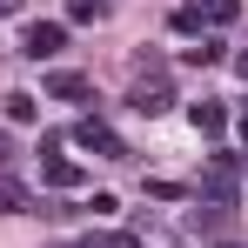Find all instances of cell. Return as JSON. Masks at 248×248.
<instances>
[{"mask_svg": "<svg viewBox=\"0 0 248 248\" xmlns=\"http://www.w3.org/2000/svg\"><path fill=\"white\" fill-rule=\"evenodd\" d=\"M235 74H242V81H248V54H235Z\"/></svg>", "mask_w": 248, "mask_h": 248, "instance_id": "obj_16", "label": "cell"}, {"mask_svg": "<svg viewBox=\"0 0 248 248\" xmlns=\"http://www.w3.org/2000/svg\"><path fill=\"white\" fill-rule=\"evenodd\" d=\"M41 181H47V188H81L87 174L61 155V141H41Z\"/></svg>", "mask_w": 248, "mask_h": 248, "instance_id": "obj_5", "label": "cell"}, {"mask_svg": "<svg viewBox=\"0 0 248 248\" xmlns=\"http://www.w3.org/2000/svg\"><path fill=\"white\" fill-rule=\"evenodd\" d=\"M20 208H27V195H20L14 181H0V215H20Z\"/></svg>", "mask_w": 248, "mask_h": 248, "instance_id": "obj_11", "label": "cell"}, {"mask_svg": "<svg viewBox=\"0 0 248 248\" xmlns=\"http://www.w3.org/2000/svg\"><path fill=\"white\" fill-rule=\"evenodd\" d=\"M242 114H248V101H242Z\"/></svg>", "mask_w": 248, "mask_h": 248, "instance_id": "obj_18", "label": "cell"}, {"mask_svg": "<svg viewBox=\"0 0 248 248\" xmlns=\"http://www.w3.org/2000/svg\"><path fill=\"white\" fill-rule=\"evenodd\" d=\"M168 101H174V87H168L161 61H155V67H141L134 87H127V108H134V114H168Z\"/></svg>", "mask_w": 248, "mask_h": 248, "instance_id": "obj_1", "label": "cell"}, {"mask_svg": "<svg viewBox=\"0 0 248 248\" xmlns=\"http://www.w3.org/2000/svg\"><path fill=\"white\" fill-rule=\"evenodd\" d=\"M242 188H248V174H242Z\"/></svg>", "mask_w": 248, "mask_h": 248, "instance_id": "obj_17", "label": "cell"}, {"mask_svg": "<svg viewBox=\"0 0 248 248\" xmlns=\"http://www.w3.org/2000/svg\"><path fill=\"white\" fill-rule=\"evenodd\" d=\"M235 188H242V174H235V155H215V161L202 168V195H208L215 208H228V202H235Z\"/></svg>", "mask_w": 248, "mask_h": 248, "instance_id": "obj_2", "label": "cell"}, {"mask_svg": "<svg viewBox=\"0 0 248 248\" xmlns=\"http://www.w3.org/2000/svg\"><path fill=\"white\" fill-rule=\"evenodd\" d=\"M181 61H188V67H221L228 54H221V41H195L188 54H181Z\"/></svg>", "mask_w": 248, "mask_h": 248, "instance_id": "obj_10", "label": "cell"}, {"mask_svg": "<svg viewBox=\"0 0 248 248\" xmlns=\"http://www.w3.org/2000/svg\"><path fill=\"white\" fill-rule=\"evenodd\" d=\"M34 114H41V108H34V94H27V87H14V94H7V121H14V127H27Z\"/></svg>", "mask_w": 248, "mask_h": 248, "instance_id": "obj_9", "label": "cell"}, {"mask_svg": "<svg viewBox=\"0 0 248 248\" xmlns=\"http://www.w3.org/2000/svg\"><path fill=\"white\" fill-rule=\"evenodd\" d=\"M148 195H155V202H181L188 188H181V181H148Z\"/></svg>", "mask_w": 248, "mask_h": 248, "instance_id": "obj_13", "label": "cell"}, {"mask_svg": "<svg viewBox=\"0 0 248 248\" xmlns=\"http://www.w3.org/2000/svg\"><path fill=\"white\" fill-rule=\"evenodd\" d=\"M81 248H141V242H134V235H87Z\"/></svg>", "mask_w": 248, "mask_h": 248, "instance_id": "obj_12", "label": "cell"}, {"mask_svg": "<svg viewBox=\"0 0 248 248\" xmlns=\"http://www.w3.org/2000/svg\"><path fill=\"white\" fill-rule=\"evenodd\" d=\"M221 248H235V242H221Z\"/></svg>", "mask_w": 248, "mask_h": 248, "instance_id": "obj_19", "label": "cell"}, {"mask_svg": "<svg viewBox=\"0 0 248 248\" xmlns=\"http://www.w3.org/2000/svg\"><path fill=\"white\" fill-rule=\"evenodd\" d=\"M61 47H67V27H61V20H34V27L20 34V54H27V61H54Z\"/></svg>", "mask_w": 248, "mask_h": 248, "instance_id": "obj_4", "label": "cell"}, {"mask_svg": "<svg viewBox=\"0 0 248 248\" xmlns=\"http://www.w3.org/2000/svg\"><path fill=\"white\" fill-rule=\"evenodd\" d=\"M74 141H81L87 155H101V161H127V141H121V134H114L108 121H94V114L74 127Z\"/></svg>", "mask_w": 248, "mask_h": 248, "instance_id": "obj_3", "label": "cell"}, {"mask_svg": "<svg viewBox=\"0 0 248 248\" xmlns=\"http://www.w3.org/2000/svg\"><path fill=\"white\" fill-rule=\"evenodd\" d=\"M67 20H101V0H67Z\"/></svg>", "mask_w": 248, "mask_h": 248, "instance_id": "obj_14", "label": "cell"}, {"mask_svg": "<svg viewBox=\"0 0 248 248\" xmlns=\"http://www.w3.org/2000/svg\"><path fill=\"white\" fill-rule=\"evenodd\" d=\"M47 94L54 101H87V74H67L61 67V74H47Z\"/></svg>", "mask_w": 248, "mask_h": 248, "instance_id": "obj_8", "label": "cell"}, {"mask_svg": "<svg viewBox=\"0 0 248 248\" xmlns=\"http://www.w3.org/2000/svg\"><path fill=\"white\" fill-rule=\"evenodd\" d=\"M188 121H195V134H221V127H228V108H221V101H195Z\"/></svg>", "mask_w": 248, "mask_h": 248, "instance_id": "obj_7", "label": "cell"}, {"mask_svg": "<svg viewBox=\"0 0 248 248\" xmlns=\"http://www.w3.org/2000/svg\"><path fill=\"white\" fill-rule=\"evenodd\" d=\"M188 14H195L202 27H228V20L242 14V0H188Z\"/></svg>", "mask_w": 248, "mask_h": 248, "instance_id": "obj_6", "label": "cell"}, {"mask_svg": "<svg viewBox=\"0 0 248 248\" xmlns=\"http://www.w3.org/2000/svg\"><path fill=\"white\" fill-rule=\"evenodd\" d=\"M7 168H14V141L0 134V174H7Z\"/></svg>", "mask_w": 248, "mask_h": 248, "instance_id": "obj_15", "label": "cell"}]
</instances>
